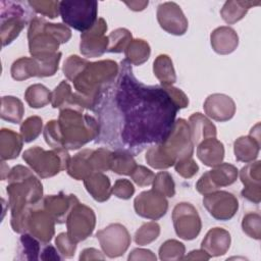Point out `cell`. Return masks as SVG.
<instances>
[{
    "label": "cell",
    "mask_w": 261,
    "mask_h": 261,
    "mask_svg": "<svg viewBox=\"0 0 261 261\" xmlns=\"http://www.w3.org/2000/svg\"><path fill=\"white\" fill-rule=\"evenodd\" d=\"M115 103L123 117L121 140L137 152L148 144H161L170 134L178 108L164 87L138 81L130 64L121 62Z\"/></svg>",
    "instance_id": "1"
},
{
    "label": "cell",
    "mask_w": 261,
    "mask_h": 261,
    "mask_svg": "<svg viewBox=\"0 0 261 261\" xmlns=\"http://www.w3.org/2000/svg\"><path fill=\"white\" fill-rule=\"evenodd\" d=\"M6 177L8 180L6 191L11 216L41 204L43 186L28 167L16 165L8 172Z\"/></svg>",
    "instance_id": "2"
},
{
    "label": "cell",
    "mask_w": 261,
    "mask_h": 261,
    "mask_svg": "<svg viewBox=\"0 0 261 261\" xmlns=\"http://www.w3.org/2000/svg\"><path fill=\"white\" fill-rule=\"evenodd\" d=\"M117 73L118 65L115 61L88 62L72 82L76 92L85 96L94 108L97 106L102 92L112 84Z\"/></svg>",
    "instance_id": "3"
},
{
    "label": "cell",
    "mask_w": 261,
    "mask_h": 261,
    "mask_svg": "<svg viewBox=\"0 0 261 261\" xmlns=\"http://www.w3.org/2000/svg\"><path fill=\"white\" fill-rule=\"evenodd\" d=\"M58 124L64 149L74 150L81 148L99 135V123L82 111L64 108L60 110Z\"/></svg>",
    "instance_id": "4"
},
{
    "label": "cell",
    "mask_w": 261,
    "mask_h": 261,
    "mask_svg": "<svg viewBox=\"0 0 261 261\" xmlns=\"http://www.w3.org/2000/svg\"><path fill=\"white\" fill-rule=\"evenodd\" d=\"M23 160L42 178L51 177L66 169L70 159L66 149L46 151L41 147H33L24 151Z\"/></svg>",
    "instance_id": "5"
},
{
    "label": "cell",
    "mask_w": 261,
    "mask_h": 261,
    "mask_svg": "<svg viewBox=\"0 0 261 261\" xmlns=\"http://www.w3.org/2000/svg\"><path fill=\"white\" fill-rule=\"evenodd\" d=\"M59 12L65 24L85 33L98 20V2L61 1L59 3Z\"/></svg>",
    "instance_id": "6"
},
{
    "label": "cell",
    "mask_w": 261,
    "mask_h": 261,
    "mask_svg": "<svg viewBox=\"0 0 261 261\" xmlns=\"http://www.w3.org/2000/svg\"><path fill=\"white\" fill-rule=\"evenodd\" d=\"M161 145L175 162L192 157L195 146L192 141L189 122L182 118L176 119L170 134Z\"/></svg>",
    "instance_id": "7"
},
{
    "label": "cell",
    "mask_w": 261,
    "mask_h": 261,
    "mask_svg": "<svg viewBox=\"0 0 261 261\" xmlns=\"http://www.w3.org/2000/svg\"><path fill=\"white\" fill-rule=\"evenodd\" d=\"M45 24L46 21L40 17H34L30 22L28 40L32 57H45L57 53L60 43L46 30Z\"/></svg>",
    "instance_id": "8"
},
{
    "label": "cell",
    "mask_w": 261,
    "mask_h": 261,
    "mask_svg": "<svg viewBox=\"0 0 261 261\" xmlns=\"http://www.w3.org/2000/svg\"><path fill=\"white\" fill-rule=\"evenodd\" d=\"M1 40L2 45L10 44L22 31L27 18L21 3L1 1Z\"/></svg>",
    "instance_id": "9"
},
{
    "label": "cell",
    "mask_w": 261,
    "mask_h": 261,
    "mask_svg": "<svg viewBox=\"0 0 261 261\" xmlns=\"http://www.w3.org/2000/svg\"><path fill=\"white\" fill-rule=\"evenodd\" d=\"M96 216L92 208L77 202L66 218L67 234L75 243L86 240L94 230Z\"/></svg>",
    "instance_id": "10"
},
{
    "label": "cell",
    "mask_w": 261,
    "mask_h": 261,
    "mask_svg": "<svg viewBox=\"0 0 261 261\" xmlns=\"http://www.w3.org/2000/svg\"><path fill=\"white\" fill-rule=\"evenodd\" d=\"M172 221L176 234L184 240L195 239L202 227L196 208L190 203H178L172 211Z\"/></svg>",
    "instance_id": "11"
},
{
    "label": "cell",
    "mask_w": 261,
    "mask_h": 261,
    "mask_svg": "<svg viewBox=\"0 0 261 261\" xmlns=\"http://www.w3.org/2000/svg\"><path fill=\"white\" fill-rule=\"evenodd\" d=\"M96 237L103 252L110 258L121 256L130 244V237L122 224L112 223L97 231Z\"/></svg>",
    "instance_id": "12"
},
{
    "label": "cell",
    "mask_w": 261,
    "mask_h": 261,
    "mask_svg": "<svg viewBox=\"0 0 261 261\" xmlns=\"http://www.w3.org/2000/svg\"><path fill=\"white\" fill-rule=\"evenodd\" d=\"M238 177V169L229 163H220L214 166L213 169L205 172L197 181L196 189L202 194L206 195L218 191L221 187H226L236 181Z\"/></svg>",
    "instance_id": "13"
},
{
    "label": "cell",
    "mask_w": 261,
    "mask_h": 261,
    "mask_svg": "<svg viewBox=\"0 0 261 261\" xmlns=\"http://www.w3.org/2000/svg\"><path fill=\"white\" fill-rule=\"evenodd\" d=\"M203 205L209 214L217 220L232 218L239 209L238 199L225 191H215L204 195Z\"/></svg>",
    "instance_id": "14"
},
{
    "label": "cell",
    "mask_w": 261,
    "mask_h": 261,
    "mask_svg": "<svg viewBox=\"0 0 261 261\" xmlns=\"http://www.w3.org/2000/svg\"><path fill=\"white\" fill-rule=\"evenodd\" d=\"M106 31V21L103 18H99L89 31L82 33L81 53L86 57H99L104 54L108 48V37L104 35Z\"/></svg>",
    "instance_id": "15"
},
{
    "label": "cell",
    "mask_w": 261,
    "mask_h": 261,
    "mask_svg": "<svg viewBox=\"0 0 261 261\" xmlns=\"http://www.w3.org/2000/svg\"><path fill=\"white\" fill-rule=\"evenodd\" d=\"M134 207L138 215L156 220L165 215L168 208V202L164 195L152 189L142 192L137 196L134 201Z\"/></svg>",
    "instance_id": "16"
},
{
    "label": "cell",
    "mask_w": 261,
    "mask_h": 261,
    "mask_svg": "<svg viewBox=\"0 0 261 261\" xmlns=\"http://www.w3.org/2000/svg\"><path fill=\"white\" fill-rule=\"evenodd\" d=\"M157 20L164 31L172 35L180 36L188 30V19L174 2H164L158 6Z\"/></svg>",
    "instance_id": "17"
},
{
    "label": "cell",
    "mask_w": 261,
    "mask_h": 261,
    "mask_svg": "<svg viewBox=\"0 0 261 261\" xmlns=\"http://www.w3.org/2000/svg\"><path fill=\"white\" fill-rule=\"evenodd\" d=\"M54 219L49 213L38 205L29 210L27 217V230L42 243H49L54 236Z\"/></svg>",
    "instance_id": "18"
},
{
    "label": "cell",
    "mask_w": 261,
    "mask_h": 261,
    "mask_svg": "<svg viewBox=\"0 0 261 261\" xmlns=\"http://www.w3.org/2000/svg\"><path fill=\"white\" fill-rule=\"evenodd\" d=\"M79 202L74 195H65L60 193L58 195H50L42 200V207L49 213V215L57 223L66 221V218L72 207Z\"/></svg>",
    "instance_id": "19"
},
{
    "label": "cell",
    "mask_w": 261,
    "mask_h": 261,
    "mask_svg": "<svg viewBox=\"0 0 261 261\" xmlns=\"http://www.w3.org/2000/svg\"><path fill=\"white\" fill-rule=\"evenodd\" d=\"M203 107L207 116L216 121H227L232 118L236 112L233 100L224 94H212L208 96Z\"/></svg>",
    "instance_id": "20"
},
{
    "label": "cell",
    "mask_w": 261,
    "mask_h": 261,
    "mask_svg": "<svg viewBox=\"0 0 261 261\" xmlns=\"http://www.w3.org/2000/svg\"><path fill=\"white\" fill-rule=\"evenodd\" d=\"M240 177L245 188L242 191L244 198L258 204L261 196L260 161L249 163L240 171Z\"/></svg>",
    "instance_id": "21"
},
{
    "label": "cell",
    "mask_w": 261,
    "mask_h": 261,
    "mask_svg": "<svg viewBox=\"0 0 261 261\" xmlns=\"http://www.w3.org/2000/svg\"><path fill=\"white\" fill-rule=\"evenodd\" d=\"M230 246V234L221 227L211 228L204 240L201 247L211 257H217L225 254Z\"/></svg>",
    "instance_id": "22"
},
{
    "label": "cell",
    "mask_w": 261,
    "mask_h": 261,
    "mask_svg": "<svg viewBox=\"0 0 261 261\" xmlns=\"http://www.w3.org/2000/svg\"><path fill=\"white\" fill-rule=\"evenodd\" d=\"M211 46L218 54H229L236 50L239 44V37L236 31L229 27H219L210 36Z\"/></svg>",
    "instance_id": "23"
},
{
    "label": "cell",
    "mask_w": 261,
    "mask_h": 261,
    "mask_svg": "<svg viewBox=\"0 0 261 261\" xmlns=\"http://www.w3.org/2000/svg\"><path fill=\"white\" fill-rule=\"evenodd\" d=\"M197 156L207 166L214 167L224 158V146L216 138H209L197 145Z\"/></svg>",
    "instance_id": "24"
},
{
    "label": "cell",
    "mask_w": 261,
    "mask_h": 261,
    "mask_svg": "<svg viewBox=\"0 0 261 261\" xmlns=\"http://www.w3.org/2000/svg\"><path fill=\"white\" fill-rule=\"evenodd\" d=\"M189 125L194 146L209 138H216L215 125L203 114L197 112L190 116Z\"/></svg>",
    "instance_id": "25"
},
{
    "label": "cell",
    "mask_w": 261,
    "mask_h": 261,
    "mask_svg": "<svg viewBox=\"0 0 261 261\" xmlns=\"http://www.w3.org/2000/svg\"><path fill=\"white\" fill-rule=\"evenodd\" d=\"M88 193L98 202H105L110 198L111 186L108 176L103 172H93L84 179Z\"/></svg>",
    "instance_id": "26"
},
{
    "label": "cell",
    "mask_w": 261,
    "mask_h": 261,
    "mask_svg": "<svg viewBox=\"0 0 261 261\" xmlns=\"http://www.w3.org/2000/svg\"><path fill=\"white\" fill-rule=\"evenodd\" d=\"M22 138L15 132L2 128L0 132V157L1 160H10L18 156L22 147Z\"/></svg>",
    "instance_id": "27"
},
{
    "label": "cell",
    "mask_w": 261,
    "mask_h": 261,
    "mask_svg": "<svg viewBox=\"0 0 261 261\" xmlns=\"http://www.w3.org/2000/svg\"><path fill=\"white\" fill-rule=\"evenodd\" d=\"M92 151V149H84L69 159L66 171L71 177L76 180H84L87 176L93 173V169L89 161Z\"/></svg>",
    "instance_id": "28"
},
{
    "label": "cell",
    "mask_w": 261,
    "mask_h": 261,
    "mask_svg": "<svg viewBox=\"0 0 261 261\" xmlns=\"http://www.w3.org/2000/svg\"><path fill=\"white\" fill-rule=\"evenodd\" d=\"M260 149V141L252 136L240 137L234 141L233 151L234 156L238 161L251 162L255 160L258 156Z\"/></svg>",
    "instance_id": "29"
},
{
    "label": "cell",
    "mask_w": 261,
    "mask_h": 261,
    "mask_svg": "<svg viewBox=\"0 0 261 261\" xmlns=\"http://www.w3.org/2000/svg\"><path fill=\"white\" fill-rule=\"evenodd\" d=\"M154 75L160 81L162 87L172 86L176 81L175 71L170 57L166 54L159 55L153 64Z\"/></svg>",
    "instance_id": "30"
},
{
    "label": "cell",
    "mask_w": 261,
    "mask_h": 261,
    "mask_svg": "<svg viewBox=\"0 0 261 261\" xmlns=\"http://www.w3.org/2000/svg\"><path fill=\"white\" fill-rule=\"evenodd\" d=\"M259 4V1H226L220 10V14L225 22L234 23L242 19L252 6Z\"/></svg>",
    "instance_id": "31"
},
{
    "label": "cell",
    "mask_w": 261,
    "mask_h": 261,
    "mask_svg": "<svg viewBox=\"0 0 261 261\" xmlns=\"http://www.w3.org/2000/svg\"><path fill=\"white\" fill-rule=\"evenodd\" d=\"M125 61L129 64L141 65L148 60L151 50L149 44L142 39L132 40L124 50Z\"/></svg>",
    "instance_id": "32"
},
{
    "label": "cell",
    "mask_w": 261,
    "mask_h": 261,
    "mask_svg": "<svg viewBox=\"0 0 261 261\" xmlns=\"http://www.w3.org/2000/svg\"><path fill=\"white\" fill-rule=\"evenodd\" d=\"M24 113L22 102L13 96H4L1 100V118L12 123H19Z\"/></svg>",
    "instance_id": "33"
},
{
    "label": "cell",
    "mask_w": 261,
    "mask_h": 261,
    "mask_svg": "<svg viewBox=\"0 0 261 261\" xmlns=\"http://www.w3.org/2000/svg\"><path fill=\"white\" fill-rule=\"evenodd\" d=\"M11 76L15 81H23L32 76H39L38 63L34 57H21L11 66Z\"/></svg>",
    "instance_id": "34"
},
{
    "label": "cell",
    "mask_w": 261,
    "mask_h": 261,
    "mask_svg": "<svg viewBox=\"0 0 261 261\" xmlns=\"http://www.w3.org/2000/svg\"><path fill=\"white\" fill-rule=\"evenodd\" d=\"M137 163L129 152L126 150H116L111 154L110 169L115 173L130 175Z\"/></svg>",
    "instance_id": "35"
},
{
    "label": "cell",
    "mask_w": 261,
    "mask_h": 261,
    "mask_svg": "<svg viewBox=\"0 0 261 261\" xmlns=\"http://www.w3.org/2000/svg\"><path fill=\"white\" fill-rule=\"evenodd\" d=\"M146 161L151 167L156 169L168 168L175 164V161L166 153L161 144H155L148 149Z\"/></svg>",
    "instance_id": "36"
},
{
    "label": "cell",
    "mask_w": 261,
    "mask_h": 261,
    "mask_svg": "<svg viewBox=\"0 0 261 261\" xmlns=\"http://www.w3.org/2000/svg\"><path fill=\"white\" fill-rule=\"evenodd\" d=\"M24 98L32 108H41L51 102V92L45 86L35 84L27 89Z\"/></svg>",
    "instance_id": "37"
},
{
    "label": "cell",
    "mask_w": 261,
    "mask_h": 261,
    "mask_svg": "<svg viewBox=\"0 0 261 261\" xmlns=\"http://www.w3.org/2000/svg\"><path fill=\"white\" fill-rule=\"evenodd\" d=\"M40 245L35 237L23 233L19 239L18 257L20 260H37L39 259Z\"/></svg>",
    "instance_id": "38"
},
{
    "label": "cell",
    "mask_w": 261,
    "mask_h": 261,
    "mask_svg": "<svg viewBox=\"0 0 261 261\" xmlns=\"http://www.w3.org/2000/svg\"><path fill=\"white\" fill-rule=\"evenodd\" d=\"M132 41V34L126 29H117L108 36V52L120 53L124 52L127 45Z\"/></svg>",
    "instance_id": "39"
},
{
    "label": "cell",
    "mask_w": 261,
    "mask_h": 261,
    "mask_svg": "<svg viewBox=\"0 0 261 261\" xmlns=\"http://www.w3.org/2000/svg\"><path fill=\"white\" fill-rule=\"evenodd\" d=\"M72 97L71 88L67 82L62 81L51 93V104L54 108L64 109L69 107Z\"/></svg>",
    "instance_id": "40"
},
{
    "label": "cell",
    "mask_w": 261,
    "mask_h": 261,
    "mask_svg": "<svg viewBox=\"0 0 261 261\" xmlns=\"http://www.w3.org/2000/svg\"><path fill=\"white\" fill-rule=\"evenodd\" d=\"M186 248L182 243L176 240H167L159 248L161 260H179L184 258Z\"/></svg>",
    "instance_id": "41"
},
{
    "label": "cell",
    "mask_w": 261,
    "mask_h": 261,
    "mask_svg": "<svg viewBox=\"0 0 261 261\" xmlns=\"http://www.w3.org/2000/svg\"><path fill=\"white\" fill-rule=\"evenodd\" d=\"M160 233V226L155 221H149L144 223L135 234V242L138 245L145 246L155 241Z\"/></svg>",
    "instance_id": "42"
},
{
    "label": "cell",
    "mask_w": 261,
    "mask_h": 261,
    "mask_svg": "<svg viewBox=\"0 0 261 261\" xmlns=\"http://www.w3.org/2000/svg\"><path fill=\"white\" fill-rule=\"evenodd\" d=\"M111 154L112 152L106 148H99L97 150H93L89 157L93 172H103L110 169Z\"/></svg>",
    "instance_id": "43"
},
{
    "label": "cell",
    "mask_w": 261,
    "mask_h": 261,
    "mask_svg": "<svg viewBox=\"0 0 261 261\" xmlns=\"http://www.w3.org/2000/svg\"><path fill=\"white\" fill-rule=\"evenodd\" d=\"M42 119L39 116H31L27 118L20 125V136L27 143L34 141L42 130Z\"/></svg>",
    "instance_id": "44"
},
{
    "label": "cell",
    "mask_w": 261,
    "mask_h": 261,
    "mask_svg": "<svg viewBox=\"0 0 261 261\" xmlns=\"http://www.w3.org/2000/svg\"><path fill=\"white\" fill-rule=\"evenodd\" d=\"M153 189L164 195L165 197H173L175 194V185L172 176L167 171H160L155 175L153 180Z\"/></svg>",
    "instance_id": "45"
},
{
    "label": "cell",
    "mask_w": 261,
    "mask_h": 261,
    "mask_svg": "<svg viewBox=\"0 0 261 261\" xmlns=\"http://www.w3.org/2000/svg\"><path fill=\"white\" fill-rule=\"evenodd\" d=\"M61 57V53L57 52L50 56L34 57L38 63L39 76H50L55 74L58 69V63Z\"/></svg>",
    "instance_id": "46"
},
{
    "label": "cell",
    "mask_w": 261,
    "mask_h": 261,
    "mask_svg": "<svg viewBox=\"0 0 261 261\" xmlns=\"http://www.w3.org/2000/svg\"><path fill=\"white\" fill-rule=\"evenodd\" d=\"M44 138L46 143L53 149H64L58 120H51L46 124L44 129Z\"/></svg>",
    "instance_id": "47"
},
{
    "label": "cell",
    "mask_w": 261,
    "mask_h": 261,
    "mask_svg": "<svg viewBox=\"0 0 261 261\" xmlns=\"http://www.w3.org/2000/svg\"><path fill=\"white\" fill-rule=\"evenodd\" d=\"M88 60L79 57L77 55H70L63 64V72L65 76L69 81H73V79L85 68L88 64Z\"/></svg>",
    "instance_id": "48"
},
{
    "label": "cell",
    "mask_w": 261,
    "mask_h": 261,
    "mask_svg": "<svg viewBox=\"0 0 261 261\" xmlns=\"http://www.w3.org/2000/svg\"><path fill=\"white\" fill-rule=\"evenodd\" d=\"M260 215L258 213H248L244 216L242 221V228L250 238L259 240L261 236Z\"/></svg>",
    "instance_id": "49"
},
{
    "label": "cell",
    "mask_w": 261,
    "mask_h": 261,
    "mask_svg": "<svg viewBox=\"0 0 261 261\" xmlns=\"http://www.w3.org/2000/svg\"><path fill=\"white\" fill-rule=\"evenodd\" d=\"M58 1H29L28 4L38 13L48 16L50 18H55L59 12Z\"/></svg>",
    "instance_id": "50"
},
{
    "label": "cell",
    "mask_w": 261,
    "mask_h": 261,
    "mask_svg": "<svg viewBox=\"0 0 261 261\" xmlns=\"http://www.w3.org/2000/svg\"><path fill=\"white\" fill-rule=\"evenodd\" d=\"M56 247L59 253L65 258H71L74 255L76 249V243L71 240V238L67 234V232H61L56 237L55 240Z\"/></svg>",
    "instance_id": "51"
},
{
    "label": "cell",
    "mask_w": 261,
    "mask_h": 261,
    "mask_svg": "<svg viewBox=\"0 0 261 261\" xmlns=\"http://www.w3.org/2000/svg\"><path fill=\"white\" fill-rule=\"evenodd\" d=\"M132 179L140 187H147L153 184L155 174L143 165H137L130 174Z\"/></svg>",
    "instance_id": "52"
},
{
    "label": "cell",
    "mask_w": 261,
    "mask_h": 261,
    "mask_svg": "<svg viewBox=\"0 0 261 261\" xmlns=\"http://www.w3.org/2000/svg\"><path fill=\"white\" fill-rule=\"evenodd\" d=\"M111 193L119 199L127 200L134 195L135 188L128 179L120 178L114 182V186L111 188Z\"/></svg>",
    "instance_id": "53"
},
{
    "label": "cell",
    "mask_w": 261,
    "mask_h": 261,
    "mask_svg": "<svg viewBox=\"0 0 261 261\" xmlns=\"http://www.w3.org/2000/svg\"><path fill=\"white\" fill-rule=\"evenodd\" d=\"M174 167L176 172L185 178H190L194 176L199 170L198 164L195 162V160L192 157L176 161L174 164Z\"/></svg>",
    "instance_id": "54"
},
{
    "label": "cell",
    "mask_w": 261,
    "mask_h": 261,
    "mask_svg": "<svg viewBox=\"0 0 261 261\" xmlns=\"http://www.w3.org/2000/svg\"><path fill=\"white\" fill-rule=\"evenodd\" d=\"M164 88L166 89V91L168 92L169 96L171 97L172 101L174 102V104L176 105V107L178 109L186 108L189 105V99H188L187 95L180 89L174 88L172 86H167Z\"/></svg>",
    "instance_id": "55"
},
{
    "label": "cell",
    "mask_w": 261,
    "mask_h": 261,
    "mask_svg": "<svg viewBox=\"0 0 261 261\" xmlns=\"http://www.w3.org/2000/svg\"><path fill=\"white\" fill-rule=\"evenodd\" d=\"M128 260H156V256L146 249H135L128 255Z\"/></svg>",
    "instance_id": "56"
},
{
    "label": "cell",
    "mask_w": 261,
    "mask_h": 261,
    "mask_svg": "<svg viewBox=\"0 0 261 261\" xmlns=\"http://www.w3.org/2000/svg\"><path fill=\"white\" fill-rule=\"evenodd\" d=\"M94 259H105V257L102 255V253L94 248H88L85 249L81 255H80V260H94Z\"/></svg>",
    "instance_id": "57"
},
{
    "label": "cell",
    "mask_w": 261,
    "mask_h": 261,
    "mask_svg": "<svg viewBox=\"0 0 261 261\" xmlns=\"http://www.w3.org/2000/svg\"><path fill=\"white\" fill-rule=\"evenodd\" d=\"M41 253L42 254L40 256V259L42 260H61V257L57 254V251L55 250V248L50 244L46 246Z\"/></svg>",
    "instance_id": "58"
},
{
    "label": "cell",
    "mask_w": 261,
    "mask_h": 261,
    "mask_svg": "<svg viewBox=\"0 0 261 261\" xmlns=\"http://www.w3.org/2000/svg\"><path fill=\"white\" fill-rule=\"evenodd\" d=\"M210 258H211V256L209 254H207V252H205L203 249H201V250H194V251L190 252V254H188L182 259H188V260H209Z\"/></svg>",
    "instance_id": "59"
},
{
    "label": "cell",
    "mask_w": 261,
    "mask_h": 261,
    "mask_svg": "<svg viewBox=\"0 0 261 261\" xmlns=\"http://www.w3.org/2000/svg\"><path fill=\"white\" fill-rule=\"evenodd\" d=\"M125 4L132 10L141 11V10L145 9V7L148 5V1H132V2H125Z\"/></svg>",
    "instance_id": "60"
}]
</instances>
